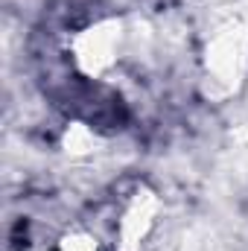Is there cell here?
Wrapping results in <instances>:
<instances>
[{
    "label": "cell",
    "instance_id": "obj_3",
    "mask_svg": "<svg viewBox=\"0 0 248 251\" xmlns=\"http://www.w3.org/2000/svg\"><path fill=\"white\" fill-rule=\"evenodd\" d=\"M158 219H161V196L149 187H137L125 199L117 216L114 228L117 251H143V246L158 228Z\"/></svg>",
    "mask_w": 248,
    "mask_h": 251
},
{
    "label": "cell",
    "instance_id": "obj_4",
    "mask_svg": "<svg viewBox=\"0 0 248 251\" xmlns=\"http://www.w3.org/2000/svg\"><path fill=\"white\" fill-rule=\"evenodd\" d=\"M62 152L73 161H88V158H97L102 149H105V137L99 128H94L91 123H82V120H73V123L64 126L62 137Z\"/></svg>",
    "mask_w": 248,
    "mask_h": 251
},
{
    "label": "cell",
    "instance_id": "obj_5",
    "mask_svg": "<svg viewBox=\"0 0 248 251\" xmlns=\"http://www.w3.org/2000/svg\"><path fill=\"white\" fill-rule=\"evenodd\" d=\"M56 251H102V243L91 231L73 228V231H64L62 237H59Z\"/></svg>",
    "mask_w": 248,
    "mask_h": 251
},
{
    "label": "cell",
    "instance_id": "obj_2",
    "mask_svg": "<svg viewBox=\"0 0 248 251\" xmlns=\"http://www.w3.org/2000/svg\"><path fill=\"white\" fill-rule=\"evenodd\" d=\"M131 35V24L120 15H105L79 26L70 38V62L76 73L94 82L111 79L128 62Z\"/></svg>",
    "mask_w": 248,
    "mask_h": 251
},
{
    "label": "cell",
    "instance_id": "obj_1",
    "mask_svg": "<svg viewBox=\"0 0 248 251\" xmlns=\"http://www.w3.org/2000/svg\"><path fill=\"white\" fill-rule=\"evenodd\" d=\"M248 85V18L219 21L201 44L198 91L207 102H228Z\"/></svg>",
    "mask_w": 248,
    "mask_h": 251
}]
</instances>
